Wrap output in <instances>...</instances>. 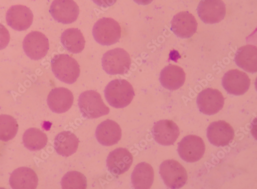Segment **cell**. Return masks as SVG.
<instances>
[{
  "instance_id": "cell-4",
  "label": "cell",
  "mask_w": 257,
  "mask_h": 189,
  "mask_svg": "<svg viewBox=\"0 0 257 189\" xmlns=\"http://www.w3.org/2000/svg\"><path fill=\"white\" fill-rule=\"evenodd\" d=\"M121 30L119 24L114 19L103 18L97 21L93 28V35L98 44L110 46L120 38Z\"/></svg>"
},
{
  "instance_id": "cell-24",
  "label": "cell",
  "mask_w": 257,
  "mask_h": 189,
  "mask_svg": "<svg viewBox=\"0 0 257 189\" xmlns=\"http://www.w3.org/2000/svg\"><path fill=\"white\" fill-rule=\"evenodd\" d=\"M78 146V138L70 132L59 133L54 140V148L57 153L63 157H69L74 154Z\"/></svg>"
},
{
  "instance_id": "cell-17",
  "label": "cell",
  "mask_w": 257,
  "mask_h": 189,
  "mask_svg": "<svg viewBox=\"0 0 257 189\" xmlns=\"http://www.w3.org/2000/svg\"><path fill=\"white\" fill-rule=\"evenodd\" d=\"M133 156L126 149L119 148L110 153L106 159V166L115 176L122 174L130 169Z\"/></svg>"
},
{
  "instance_id": "cell-20",
  "label": "cell",
  "mask_w": 257,
  "mask_h": 189,
  "mask_svg": "<svg viewBox=\"0 0 257 189\" xmlns=\"http://www.w3.org/2000/svg\"><path fill=\"white\" fill-rule=\"evenodd\" d=\"M186 80V74L181 67L169 65L161 72L160 81L165 88L170 90H177L183 86Z\"/></svg>"
},
{
  "instance_id": "cell-3",
  "label": "cell",
  "mask_w": 257,
  "mask_h": 189,
  "mask_svg": "<svg viewBox=\"0 0 257 189\" xmlns=\"http://www.w3.org/2000/svg\"><path fill=\"white\" fill-rule=\"evenodd\" d=\"M78 106L82 116L86 118H97L110 112L100 94L94 90L82 92L79 97Z\"/></svg>"
},
{
  "instance_id": "cell-9",
  "label": "cell",
  "mask_w": 257,
  "mask_h": 189,
  "mask_svg": "<svg viewBox=\"0 0 257 189\" xmlns=\"http://www.w3.org/2000/svg\"><path fill=\"white\" fill-rule=\"evenodd\" d=\"M50 12L58 22L69 24L75 22L79 14V8L73 0H54Z\"/></svg>"
},
{
  "instance_id": "cell-7",
  "label": "cell",
  "mask_w": 257,
  "mask_h": 189,
  "mask_svg": "<svg viewBox=\"0 0 257 189\" xmlns=\"http://www.w3.org/2000/svg\"><path fill=\"white\" fill-rule=\"evenodd\" d=\"M205 152V145L202 138L195 135L184 137L178 144V152L180 158L187 162L200 160Z\"/></svg>"
},
{
  "instance_id": "cell-22",
  "label": "cell",
  "mask_w": 257,
  "mask_h": 189,
  "mask_svg": "<svg viewBox=\"0 0 257 189\" xmlns=\"http://www.w3.org/2000/svg\"><path fill=\"white\" fill-rule=\"evenodd\" d=\"M234 62L238 66L245 72L252 74L256 72V47L247 45L240 48L235 54Z\"/></svg>"
},
{
  "instance_id": "cell-15",
  "label": "cell",
  "mask_w": 257,
  "mask_h": 189,
  "mask_svg": "<svg viewBox=\"0 0 257 189\" xmlns=\"http://www.w3.org/2000/svg\"><path fill=\"white\" fill-rule=\"evenodd\" d=\"M155 140L163 146L173 145L180 136L178 126L173 120H161L156 122L152 132Z\"/></svg>"
},
{
  "instance_id": "cell-8",
  "label": "cell",
  "mask_w": 257,
  "mask_h": 189,
  "mask_svg": "<svg viewBox=\"0 0 257 189\" xmlns=\"http://www.w3.org/2000/svg\"><path fill=\"white\" fill-rule=\"evenodd\" d=\"M23 47L28 57L33 60H39L47 54L50 48L49 41L44 34L34 31L26 36Z\"/></svg>"
},
{
  "instance_id": "cell-11",
  "label": "cell",
  "mask_w": 257,
  "mask_h": 189,
  "mask_svg": "<svg viewBox=\"0 0 257 189\" xmlns=\"http://www.w3.org/2000/svg\"><path fill=\"white\" fill-rule=\"evenodd\" d=\"M198 14L206 24H216L224 19L226 6L222 0H202L198 8Z\"/></svg>"
},
{
  "instance_id": "cell-2",
  "label": "cell",
  "mask_w": 257,
  "mask_h": 189,
  "mask_svg": "<svg viewBox=\"0 0 257 189\" xmlns=\"http://www.w3.org/2000/svg\"><path fill=\"white\" fill-rule=\"evenodd\" d=\"M51 66L55 76L62 82L72 84L80 74L78 62L68 54L56 55L51 61Z\"/></svg>"
},
{
  "instance_id": "cell-10",
  "label": "cell",
  "mask_w": 257,
  "mask_h": 189,
  "mask_svg": "<svg viewBox=\"0 0 257 189\" xmlns=\"http://www.w3.org/2000/svg\"><path fill=\"white\" fill-rule=\"evenodd\" d=\"M199 110L204 114L212 116L222 110L224 98L218 90L207 88L201 92L197 99Z\"/></svg>"
},
{
  "instance_id": "cell-18",
  "label": "cell",
  "mask_w": 257,
  "mask_h": 189,
  "mask_svg": "<svg viewBox=\"0 0 257 189\" xmlns=\"http://www.w3.org/2000/svg\"><path fill=\"white\" fill-rule=\"evenodd\" d=\"M74 101L73 93L63 88L52 90L48 97V104L50 110L57 114L68 112L72 107Z\"/></svg>"
},
{
  "instance_id": "cell-26",
  "label": "cell",
  "mask_w": 257,
  "mask_h": 189,
  "mask_svg": "<svg viewBox=\"0 0 257 189\" xmlns=\"http://www.w3.org/2000/svg\"><path fill=\"white\" fill-rule=\"evenodd\" d=\"M48 140L46 134L35 128L28 130L23 136L25 146L31 151L40 150L45 148L48 143Z\"/></svg>"
},
{
  "instance_id": "cell-21",
  "label": "cell",
  "mask_w": 257,
  "mask_h": 189,
  "mask_svg": "<svg viewBox=\"0 0 257 189\" xmlns=\"http://www.w3.org/2000/svg\"><path fill=\"white\" fill-rule=\"evenodd\" d=\"M9 182L14 189H35L38 186V178L31 168L21 167L13 172Z\"/></svg>"
},
{
  "instance_id": "cell-27",
  "label": "cell",
  "mask_w": 257,
  "mask_h": 189,
  "mask_svg": "<svg viewBox=\"0 0 257 189\" xmlns=\"http://www.w3.org/2000/svg\"><path fill=\"white\" fill-rule=\"evenodd\" d=\"M19 128L17 120L12 116L0 115V140L8 142L16 136Z\"/></svg>"
},
{
  "instance_id": "cell-28",
  "label": "cell",
  "mask_w": 257,
  "mask_h": 189,
  "mask_svg": "<svg viewBox=\"0 0 257 189\" xmlns=\"http://www.w3.org/2000/svg\"><path fill=\"white\" fill-rule=\"evenodd\" d=\"M62 188H86L87 180L78 172H68L64 176L61 182Z\"/></svg>"
},
{
  "instance_id": "cell-23",
  "label": "cell",
  "mask_w": 257,
  "mask_h": 189,
  "mask_svg": "<svg viewBox=\"0 0 257 189\" xmlns=\"http://www.w3.org/2000/svg\"><path fill=\"white\" fill-rule=\"evenodd\" d=\"M154 177L153 166L147 162H142L135 167L132 175V182L135 188H150L154 183Z\"/></svg>"
},
{
  "instance_id": "cell-5",
  "label": "cell",
  "mask_w": 257,
  "mask_h": 189,
  "mask_svg": "<svg viewBox=\"0 0 257 189\" xmlns=\"http://www.w3.org/2000/svg\"><path fill=\"white\" fill-rule=\"evenodd\" d=\"M131 64L130 54L122 48H117L107 52L102 58V68L110 75L126 74L130 70Z\"/></svg>"
},
{
  "instance_id": "cell-25",
  "label": "cell",
  "mask_w": 257,
  "mask_h": 189,
  "mask_svg": "<svg viewBox=\"0 0 257 189\" xmlns=\"http://www.w3.org/2000/svg\"><path fill=\"white\" fill-rule=\"evenodd\" d=\"M61 43L64 48L73 54H79L85 47V40L81 32L78 28H69L61 36Z\"/></svg>"
},
{
  "instance_id": "cell-1",
  "label": "cell",
  "mask_w": 257,
  "mask_h": 189,
  "mask_svg": "<svg viewBox=\"0 0 257 189\" xmlns=\"http://www.w3.org/2000/svg\"><path fill=\"white\" fill-rule=\"evenodd\" d=\"M104 96L112 107L123 108L132 102L135 92L130 82L125 80L116 79L107 85L104 90Z\"/></svg>"
},
{
  "instance_id": "cell-6",
  "label": "cell",
  "mask_w": 257,
  "mask_h": 189,
  "mask_svg": "<svg viewBox=\"0 0 257 189\" xmlns=\"http://www.w3.org/2000/svg\"><path fill=\"white\" fill-rule=\"evenodd\" d=\"M160 174L166 186L170 188L183 187L188 179L185 168L174 160H166L161 164Z\"/></svg>"
},
{
  "instance_id": "cell-31",
  "label": "cell",
  "mask_w": 257,
  "mask_h": 189,
  "mask_svg": "<svg viewBox=\"0 0 257 189\" xmlns=\"http://www.w3.org/2000/svg\"><path fill=\"white\" fill-rule=\"evenodd\" d=\"M134 1L139 5L147 6L151 4L154 0H134Z\"/></svg>"
},
{
  "instance_id": "cell-12",
  "label": "cell",
  "mask_w": 257,
  "mask_h": 189,
  "mask_svg": "<svg viewBox=\"0 0 257 189\" xmlns=\"http://www.w3.org/2000/svg\"><path fill=\"white\" fill-rule=\"evenodd\" d=\"M222 86L229 94L242 96L249 90L250 80L245 72L238 70H232L224 75Z\"/></svg>"
},
{
  "instance_id": "cell-19",
  "label": "cell",
  "mask_w": 257,
  "mask_h": 189,
  "mask_svg": "<svg viewBox=\"0 0 257 189\" xmlns=\"http://www.w3.org/2000/svg\"><path fill=\"white\" fill-rule=\"evenodd\" d=\"M98 142L104 146H111L118 142L121 138V130L115 121L106 120L102 122L96 130Z\"/></svg>"
},
{
  "instance_id": "cell-29",
  "label": "cell",
  "mask_w": 257,
  "mask_h": 189,
  "mask_svg": "<svg viewBox=\"0 0 257 189\" xmlns=\"http://www.w3.org/2000/svg\"><path fill=\"white\" fill-rule=\"evenodd\" d=\"M10 42V34L8 29L0 24V50L5 49Z\"/></svg>"
},
{
  "instance_id": "cell-16",
  "label": "cell",
  "mask_w": 257,
  "mask_h": 189,
  "mask_svg": "<svg viewBox=\"0 0 257 189\" xmlns=\"http://www.w3.org/2000/svg\"><path fill=\"white\" fill-rule=\"evenodd\" d=\"M171 30L178 37L188 38L196 32L197 21L188 12H182L174 16L171 20Z\"/></svg>"
},
{
  "instance_id": "cell-14",
  "label": "cell",
  "mask_w": 257,
  "mask_h": 189,
  "mask_svg": "<svg viewBox=\"0 0 257 189\" xmlns=\"http://www.w3.org/2000/svg\"><path fill=\"white\" fill-rule=\"evenodd\" d=\"M209 142L217 146L228 145L233 139L234 132L230 124L224 120L211 122L207 130Z\"/></svg>"
},
{
  "instance_id": "cell-13",
  "label": "cell",
  "mask_w": 257,
  "mask_h": 189,
  "mask_svg": "<svg viewBox=\"0 0 257 189\" xmlns=\"http://www.w3.org/2000/svg\"><path fill=\"white\" fill-rule=\"evenodd\" d=\"M34 15L28 7L17 5L12 6L7 13V24L11 28L19 32L29 28L33 22Z\"/></svg>"
},
{
  "instance_id": "cell-30",
  "label": "cell",
  "mask_w": 257,
  "mask_h": 189,
  "mask_svg": "<svg viewBox=\"0 0 257 189\" xmlns=\"http://www.w3.org/2000/svg\"><path fill=\"white\" fill-rule=\"evenodd\" d=\"M93 2L100 7L106 8L113 6L117 0H93Z\"/></svg>"
}]
</instances>
